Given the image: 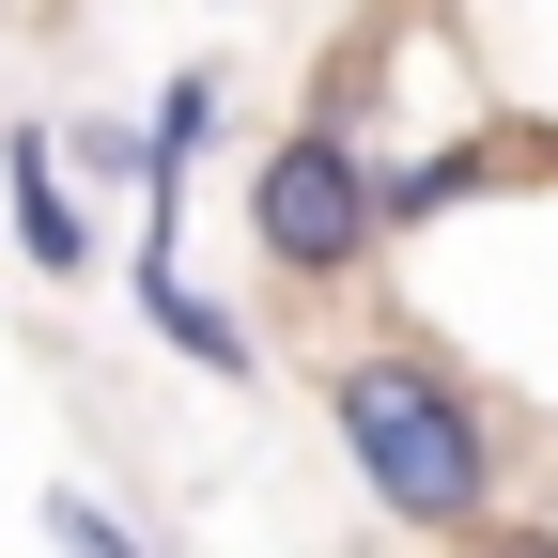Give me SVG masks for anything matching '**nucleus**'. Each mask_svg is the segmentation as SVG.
I'll use <instances>...</instances> for the list:
<instances>
[{
    "label": "nucleus",
    "instance_id": "obj_1",
    "mask_svg": "<svg viewBox=\"0 0 558 558\" xmlns=\"http://www.w3.org/2000/svg\"><path fill=\"white\" fill-rule=\"evenodd\" d=\"M326 418H341V465L373 481L388 527H435V543H497V418H481V388L450 357H418V341H373V357L326 373Z\"/></svg>",
    "mask_w": 558,
    "mask_h": 558
},
{
    "label": "nucleus",
    "instance_id": "obj_2",
    "mask_svg": "<svg viewBox=\"0 0 558 558\" xmlns=\"http://www.w3.org/2000/svg\"><path fill=\"white\" fill-rule=\"evenodd\" d=\"M373 156H357V124H279L264 140V156H248V248L279 264V279H311V295H326V279H357L373 264Z\"/></svg>",
    "mask_w": 558,
    "mask_h": 558
},
{
    "label": "nucleus",
    "instance_id": "obj_3",
    "mask_svg": "<svg viewBox=\"0 0 558 558\" xmlns=\"http://www.w3.org/2000/svg\"><path fill=\"white\" fill-rule=\"evenodd\" d=\"M140 311L171 326V357H186V373H218V388H248V373H264V357H248V326H233L218 295H186V264H171V248H140Z\"/></svg>",
    "mask_w": 558,
    "mask_h": 558
},
{
    "label": "nucleus",
    "instance_id": "obj_4",
    "mask_svg": "<svg viewBox=\"0 0 558 558\" xmlns=\"http://www.w3.org/2000/svg\"><path fill=\"white\" fill-rule=\"evenodd\" d=\"M16 248H32L47 279H94V218L62 202V140H47V124L16 140Z\"/></svg>",
    "mask_w": 558,
    "mask_h": 558
},
{
    "label": "nucleus",
    "instance_id": "obj_5",
    "mask_svg": "<svg viewBox=\"0 0 558 558\" xmlns=\"http://www.w3.org/2000/svg\"><path fill=\"white\" fill-rule=\"evenodd\" d=\"M497 186V140H450V156H403V171H373V218L388 233H435L450 202H481Z\"/></svg>",
    "mask_w": 558,
    "mask_h": 558
},
{
    "label": "nucleus",
    "instance_id": "obj_6",
    "mask_svg": "<svg viewBox=\"0 0 558 558\" xmlns=\"http://www.w3.org/2000/svg\"><path fill=\"white\" fill-rule=\"evenodd\" d=\"M47 543H62V558H140V527H124L109 497H78V481L47 497Z\"/></svg>",
    "mask_w": 558,
    "mask_h": 558
},
{
    "label": "nucleus",
    "instance_id": "obj_7",
    "mask_svg": "<svg viewBox=\"0 0 558 558\" xmlns=\"http://www.w3.org/2000/svg\"><path fill=\"white\" fill-rule=\"evenodd\" d=\"M481 558H558V543H543V527H497V543H481Z\"/></svg>",
    "mask_w": 558,
    "mask_h": 558
},
{
    "label": "nucleus",
    "instance_id": "obj_8",
    "mask_svg": "<svg viewBox=\"0 0 558 558\" xmlns=\"http://www.w3.org/2000/svg\"><path fill=\"white\" fill-rule=\"evenodd\" d=\"M543 543H558V512H543Z\"/></svg>",
    "mask_w": 558,
    "mask_h": 558
}]
</instances>
